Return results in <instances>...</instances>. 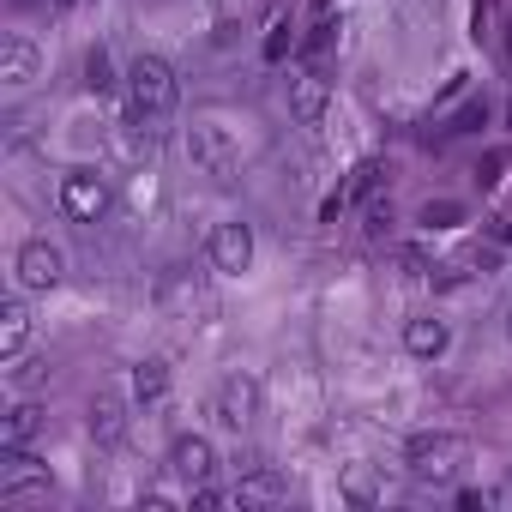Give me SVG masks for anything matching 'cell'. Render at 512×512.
Returning a JSON list of instances; mask_svg holds the SVG:
<instances>
[{
    "label": "cell",
    "instance_id": "cell-1",
    "mask_svg": "<svg viewBox=\"0 0 512 512\" xmlns=\"http://www.w3.org/2000/svg\"><path fill=\"white\" fill-rule=\"evenodd\" d=\"M127 103H133V121H139V127L169 121V115H175V103H181L175 67H169L163 55H139V61L127 67Z\"/></svg>",
    "mask_w": 512,
    "mask_h": 512
},
{
    "label": "cell",
    "instance_id": "cell-2",
    "mask_svg": "<svg viewBox=\"0 0 512 512\" xmlns=\"http://www.w3.org/2000/svg\"><path fill=\"white\" fill-rule=\"evenodd\" d=\"M464 458H470V446L458 440V434H416L410 446H404V464H410V476L416 482H458V470H464Z\"/></svg>",
    "mask_w": 512,
    "mask_h": 512
},
{
    "label": "cell",
    "instance_id": "cell-3",
    "mask_svg": "<svg viewBox=\"0 0 512 512\" xmlns=\"http://www.w3.org/2000/svg\"><path fill=\"white\" fill-rule=\"evenodd\" d=\"M187 157H193L205 175H217V181H229V175L241 169V145H235V133H229L223 121H193V127H187Z\"/></svg>",
    "mask_w": 512,
    "mask_h": 512
},
{
    "label": "cell",
    "instance_id": "cell-4",
    "mask_svg": "<svg viewBox=\"0 0 512 512\" xmlns=\"http://www.w3.org/2000/svg\"><path fill=\"white\" fill-rule=\"evenodd\" d=\"M109 205H115L109 175H97V169H67V175H61V211H67L73 223H103Z\"/></svg>",
    "mask_w": 512,
    "mask_h": 512
},
{
    "label": "cell",
    "instance_id": "cell-5",
    "mask_svg": "<svg viewBox=\"0 0 512 512\" xmlns=\"http://www.w3.org/2000/svg\"><path fill=\"white\" fill-rule=\"evenodd\" d=\"M260 404H266V386H260V374H223L217 380V422L223 428H247L253 416H260Z\"/></svg>",
    "mask_w": 512,
    "mask_h": 512
},
{
    "label": "cell",
    "instance_id": "cell-6",
    "mask_svg": "<svg viewBox=\"0 0 512 512\" xmlns=\"http://www.w3.org/2000/svg\"><path fill=\"white\" fill-rule=\"evenodd\" d=\"M205 253H211V272H223V278H241V272L253 266V229H247L241 217H229V223H217V229H211Z\"/></svg>",
    "mask_w": 512,
    "mask_h": 512
},
{
    "label": "cell",
    "instance_id": "cell-7",
    "mask_svg": "<svg viewBox=\"0 0 512 512\" xmlns=\"http://www.w3.org/2000/svg\"><path fill=\"white\" fill-rule=\"evenodd\" d=\"M49 494V464H37L25 446H0V500Z\"/></svg>",
    "mask_w": 512,
    "mask_h": 512
},
{
    "label": "cell",
    "instance_id": "cell-8",
    "mask_svg": "<svg viewBox=\"0 0 512 512\" xmlns=\"http://www.w3.org/2000/svg\"><path fill=\"white\" fill-rule=\"evenodd\" d=\"M13 272H19L25 290H55V284L67 278V260H61V247H55V241H25V247H19V260H13Z\"/></svg>",
    "mask_w": 512,
    "mask_h": 512
},
{
    "label": "cell",
    "instance_id": "cell-9",
    "mask_svg": "<svg viewBox=\"0 0 512 512\" xmlns=\"http://www.w3.org/2000/svg\"><path fill=\"white\" fill-rule=\"evenodd\" d=\"M169 470H175L181 482H211V476H217V446H211L205 434H175Z\"/></svg>",
    "mask_w": 512,
    "mask_h": 512
},
{
    "label": "cell",
    "instance_id": "cell-10",
    "mask_svg": "<svg viewBox=\"0 0 512 512\" xmlns=\"http://www.w3.org/2000/svg\"><path fill=\"white\" fill-rule=\"evenodd\" d=\"M326 103H332V85H326L320 73H296V79H290V115H296L302 127H320V121H326Z\"/></svg>",
    "mask_w": 512,
    "mask_h": 512
},
{
    "label": "cell",
    "instance_id": "cell-11",
    "mask_svg": "<svg viewBox=\"0 0 512 512\" xmlns=\"http://www.w3.org/2000/svg\"><path fill=\"white\" fill-rule=\"evenodd\" d=\"M446 344H452V332H446L440 314H416V320H404V350H410L416 362H440Z\"/></svg>",
    "mask_w": 512,
    "mask_h": 512
},
{
    "label": "cell",
    "instance_id": "cell-12",
    "mask_svg": "<svg viewBox=\"0 0 512 512\" xmlns=\"http://www.w3.org/2000/svg\"><path fill=\"white\" fill-rule=\"evenodd\" d=\"M31 79H37V43L31 37H7V49H0V85L25 91Z\"/></svg>",
    "mask_w": 512,
    "mask_h": 512
},
{
    "label": "cell",
    "instance_id": "cell-13",
    "mask_svg": "<svg viewBox=\"0 0 512 512\" xmlns=\"http://www.w3.org/2000/svg\"><path fill=\"white\" fill-rule=\"evenodd\" d=\"M25 344H31V308L13 296L7 308H0V362H19Z\"/></svg>",
    "mask_w": 512,
    "mask_h": 512
},
{
    "label": "cell",
    "instance_id": "cell-14",
    "mask_svg": "<svg viewBox=\"0 0 512 512\" xmlns=\"http://www.w3.org/2000/svg\"><path fill=\"white\" fill-rule=\"evenodd\" d=\"M284 494H290V482H284L278 470H266V464H253V470L241 476V488H235L241 506H278Z\"/></svg>",
    "mask_w": 512,
    "mask_h": 512
},
{
    "label": "cell",
    "instance_id": "cell-15",
    "mask_svg": "<svg viewBox=\"0 0 512 512\" xmlns=\"http://www.w3.org/2000/svg\"><path fill=\"white\" fill-rule=\"evenodd\" d=\"M380 175H386V163H380V157H362V163H356V169H350V187H344V193H332V199H326V217H338V211H344V205H356V199H368V193H374V187H380Z\"/></svg>",
    "mask_w": 512,
    "mask_h": 512
},
{
    "label": "cell",
    "instance_id": "cell-16",
    "mask_svg": "<svg viewBox=\"0 0 512 512\" xmlns=\"http://www.w3.org/2000/svg\"><path fill=\"white\" fill-rule=\"evenodd\" d=\"M121 434H127V404L109 398V392L91 398V440H97V446H115Z\"/></svg>",
    "mask_w": 512,
    "mask_h": 512
},
{
    "label": "cell",
    "instance_id": "cell-17",
    "mask_svg": "<svg viewBox=\"0 0 512 512\" xmlns=\"http://www.w3.org/2000/svg\"><path fill=\"white\" fill-rule=\"evenodd\" d=\"M37 428H43V410L37 404H13L7 410V428H0V446H31Z\"/></svg>",
    "mask_w": 512,
    "mask_h": 512
},
{
    "label": "cell",
    "instance_id": "cell-18",
    "mask_svg": "<svg viewBox=\"0 0 512 512\" xmlns=\"http://www.w3.org/2000/svg\"><path fill=\"white\" fill-rule=\"evenodd\" d=\"M488 127V97H470L446 127H440V145H452V139H470V133H482Z\"/></svg>",
    "mask_w": 512,
    "mask_h": 512
},
{
    "label": "cell",
    "instance_id": "cell-19",
    "mask_svg": "<svg viewBox=\"0 0 512 512\" xmlns=\"http://www.w3.org/2000/svg\"><path fill=\"white\" fill-rule=\"evenodd\" d=\"M163 392H169V362H157V356L139 362V368H133V398H139V404H157Z\"/></svg>",
    "mask_w": 512,
    "mask_h": 512
},
{
    "label": "cell",
    "instance_id": "cell-20",
    "mask_svg": "<svg viewBox=\"0 0 512 512\" xmlns=\"http://www.w3.org/2000/svg\"><path fill=\"white\" fill-rule=\"evenodd\" d=\"M85 85H91L97 97H109L115 85H127V79H115V61H109V49H91V55H85Z\"/></svg>",
    "mask_w": 512,
    "mask_h": 512
},
{
    "label": "cell",
    "instance_id": "cell-21",
    "mask_svg": "<svg viewBox=\"0 0 512 512\" xmlns=\"http://www.w3.org/2000/svg\"><path fill=\"white\" fill-rule=\"evenodd\" d=\"M464 223V205L458 199H428L422 205V229H458Z\"/></svg>",
    "mask_w": 512,
    "mask_h": 512
},
{
    "label": "cell",
    "instance_id": "cell-22",
    "mask_svg": "<svg viewBox=\"0 0 512 512\" xmlns=\"http://www.w3.org/2000/svg\"><path fill=\"white\" fill-rule=\"evenodd\" d=\"M506 163H512V151H506V145H488V151H482V163H476V181H482V187H500Z\"/></svg>",
    "mask_w": 512,
    "mask_h": 512
},
{
    "label": "cell",
    "instance_id": "cell-23",
    "mask_svg": "<svg viewBox=\"0 0 512 512\" xmlns=\"http://www.w3.org/2000/svg\"><path fill=\"white\" fill-rule=\"evenodd\" d=\"M290 49H296V31H290V19H278L272 37H266V61H284Z\"/></svg>",
    "mask_w": 512,
    "mask_h": 512
},
{
    "label": "cell",
    "instance_id": "cell-24",
    "mask_svg": "<svg viewBox=\"0 0 512 512\" xmlns=\"http://www.w3.org/2000/svg\"><path fill=\"white\" fill-rule=\"evenodd\" d=\"M235 494H223V488H211V482H193V506L199 512H217V506H229Z\"/></svg>",
    "mask_w": 512,
    "mask_h": 512
},
{
    "label": "cell",
    "instance_id": "cell-25",
    "mask_svg": "<svg viewBox=\"0 0 512 512\" xmlns=\"http://www.w3.org/2000/svg\"><path fill=\"white\" fill-rule=\"evenodd\" d=\"M500 241H506V247H512V217H506V223H500Z\"/></svg>",
    "mask_w": 512,
    "mask_h": 512
},
{
    "label": "cell",
    "instance_id": "cell-26",
    "mask_svg": "<svg viewBox=\"0 0 512 512\" xmlns=\"http://www.w3.org/2000/svg\"><path fill=\"white\" fill-rule=\"evenodd\" d=\"M506 61H512V25H506Z\"/></svg>",
    "mask_w": 512,
    "mask_h": 512
},
{
    "label": "cell",
    "instance_id": "cell-27",
    "mask_svg": "<svg viewBox=\"0 0 512 512\" xmlns=\"http://www.w3.org/2000/svg\"><path fill=\"white\" fill-rule=\"evenodd\" d=\"M506 338H512V308H506Z\"/></svg>",
    "mask_w": 512,
    "mask_h": 512
}]
</instances>
